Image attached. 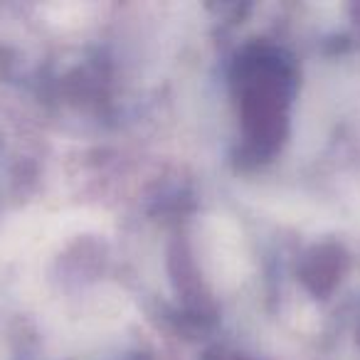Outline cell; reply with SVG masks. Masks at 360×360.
Masks as SVG:
<instances>
[]
</instances>
